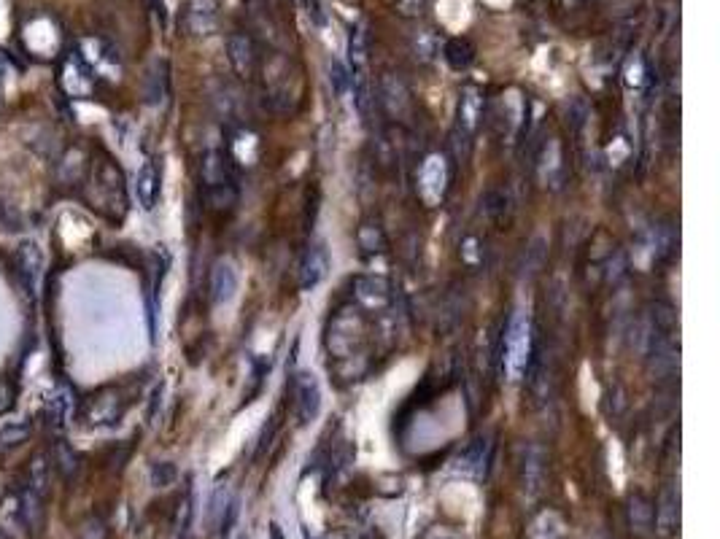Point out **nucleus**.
I'll use <instances>...</instances> for the list:
<instances>
[{
  "label": "nucleus",
  "instance_id": "obj_1",
  "mask_svg": "<svg viewBox=\"0 0 720 539\" xmlns=\"http://www.w3.org/2000/svg\"><path fill=\"white\" fill-rule=\"evenodd\" d=\"M87 186V203L106 219H125L127 211V195H125V176L116 168V162L98 151L95 160L89 162V173L84 178Z\"/></svg>",
  "mask_w": 720,
  "mask_h": 539
},
{
  "label": "nucleus",
  "instance_id": "obj_2",
  "mask_svg": "<svg viewBox=\"0 0 720 539\" xmlns=\"http://www.w3.org/2000/svg\"><path fill=\"white\" fill-rule=\"evenodd\" d=\"M200 186L211 211H232L238 205V184L230 157L224 151H208L200 162Z\"/></svg>",
  "mask_w": 720,
  "mask_h": 539
},
{
  "label": "nucleus",
  "instance_id": "obj_3",
  "mask_svg": "<svg viewBox=\"0 0 720 539\" xmlns=\"http://www.w3.org/2000/svg\"><path fill=\"white\" fill-rule=\"evenodd\" d=\"M534 354L532 319L526 313H516L505 329V345H502V364H505L507 380H521L529 372Z\"/></svg>",
  "mask_w": 720,
  "mask_h": 539
},
{
  "label": "nucleus",
  "instance_id": "obj_4",
  "mask_svg": "<svg viewBox=\"0 0 720 539\" xmlns=\"http://www.w3.org/2000/svg\"><path fill=\"white\" fill-rule=\"evenodd\" d=\"M19 44L36 60H54L63 54V30L49 14H33L19 30Z\"/></svg>",
  "mask_w": 720,
  "mask_h": 539
},
{
  "label": "nucleus",
  "instance_id": "obj_5",
  "mask_svg": "<svg viewBox=\"0 0 720 539\" xmlns=\"http://www.w3.org/2000/svg\"><path fill=\"white\" fill-rule=\"evenodd\" d=\"M57 87L68 100H89L98 87V76L92 73L79 49H68L57 57Z\"/></svg>",
  "mask_w": 720,
  "mask_h": 539
},
{
  "label": "nucleus",
  "instance_id": "obj_6",
  "mask_svg": "<svg viewBox=\"0 0 720 539\" xmlns=\"http://www.w3.org/2000/svg\"><path fill=\"white\" fill-rule=\"evenodd\" d=\"M14 267H17V278L22 292L36 300L41 292V281H44V251L36 240H22L14 254Z\"/></svg>",
  "mask_w": 720,
  "mask_h": 539
},
{
  "label": "nucleus",
  "instance_id": "obj_7",
  "mask_svg": "<svg viewBox=\"0 0 720 539\" xmlns=\"http://www.w3.org/2000/svg\"><path fill=\"white\" fill-rule=\"evenodd\" d=\"M448 178H451V173H448V162H445L443 154H429L427 160L421 162L416 176V189L418 197L424 200V205L435 208V205L443 203L445 189H448Z\"/></svg>",
  "mask_w": 720,
  "mask_h": 539
},
{
  "label": "nucleus",
  "instance_id": "obj_8",
  "mask_svg": "<svg viewBox=\"0 0 720 539\" xmlns=\"http://www.w3.org/2000/svg\"><path fill=\"white\" fill-rule=\"evenodd\" d=\"M359 343H362V321L351 310H343L335 316L327 332L329 354H335L338 359H348V356H354Z\"/></svg>",
  "mask_w": 720,
  "mask_h": 539
},
{
  "label": "nucleus",
  "instance_id": "obj_9",
  "mask_svg": "<svg viewBox=\"0 0 720 539\" xmlns=\"http://www.w3.org/2000/svg\"><path fill=\"white\" fill-rule=\"evenodd\" d=\"M125 413V399H122V391L111 386V389H100L98 394L84 402V410H81V418L84 424L89 426H108L116 424L119 418Z\"/></svg>",
  "mask_w": 720,
  "mask_h": 539
},
{
  "label": "nucleus",
  "instance_id": "obj_10",
  "mask_svg": "<svg viewBox=\"0 0 720 539\" xmlns=\"http://www.w3.org/2000/svg\"><path fill=\"white\" fill-rule=\"evenodd\" d=\"M181 25L192 38L214 36L219 27V0H184Z\"/></svg>",
  "mask_w": 720,
  "mask_h": 539
},
{
  "label": "nucleus",
  "instance_id": "obj_11",
  "mask_svg": "<svg viewBox=\"0 0 720 539\" xmlns=\"http://www.w3.org/2000/svg\"><path fill=\"white\" fill-rule=\"evenodd\" d=\"M79 54L98 79L100 76L103 79H119L122 60H119V54H116V49L108 41H103V38H84L79 44Z\"/></svg>",
  "mask_w": 720,
  "mask_h": 539
},
{
  "label": "nucleus",
  "instance_id": "obj_12",
  "mask_svg": "<svg viewBox=\"0 0 720 539\" xmlns=\"http://www.w3.org/2000/svg\"><path fill=\"white\" fill-rule=\"evenodd\" d=\"M483 119V98L475 87H464L459 95V114H456V138L470 143V138L478 133V124Z\"/></svg>",
  "mask_w": 720,
  "mask_h": 539
},
{
  "label": "nucleus",
  "instance_id": "obj_13",
  "mask_svg": "<svg viewBox=\"0 0 720 539\" xmlns=\"http://www.w3.org/2000/svg\"><path fill=\"white\" fill-rule=\"evenodd\" d=\"M294 397H297V418L300 424H311L321 413V389L319 380L311 372H303L294 380Z\"/></svg>",
  "mask_w": 720,
  "mask_h": 539
},
{
  "label": "nucleus",
  "instance_id": "obj_14",
  "mask_svg": "<svg viewBox=\"0 0 720 539\" xmlns=\"http://www.w3.org/2000/svg\"><path fill=\"white\" fill-rule=\"evenodd\" d=\"M354 297L365 310H386L392 305V286L375 278V275H359L354 281Z\"/></svg>",
  "mask_w": 720,
  "mask_h": 539
},
{
  "label": "nucleus",
  "instance_id": "obj_15",
  "mask_svg": "<svg viewBox=\"0 0 720 539\" xmlns=\"http://www.w3.org/2000/svg\"><path fill=\"white\" fill-rule=\"evenodd\" d=\"M227 60H230L232 71L238 73L240 79H251L257 71V49L246 33H232L227 38Z\"/></svg>",
  "mask_w": 720,
  "mask_h": 539
},
{
  "label": "nucleus",
  "instance_id": "obj_16",
  "mask_svg": "<svg viewBox=\"0 0 720 539\" xmlns=\"http://www.w3.org/2000/svg\"><path fill=\"white\" fill-rule=\"evenodd\" d=\"M329 273V257L327 248L324 246H311L305 251V257L300 259V267H297V283L303 292H311L316 289Z\"/></svg>",
  "mask_w": 720,
  "mask_h": 539
},
{
  "label": "nucleus",
  "instance_id": "obj_17",
  "mask_svg": "<svg viewBox=\"0 0 720 539\" xmlns=\"http://www.w3.org/2000/svg\"><path fill=\"white\" fill-rule=\"evenodd\" d=\"M160 195H162L160 165L152 160L143 162L141 170H138V176H135V197H138V203H141L143 211H152V208H157V203H160Z\"/></svg>",
  "mask_w": 720,
  "mask_h": 539
},
{
  "label": "nucleus",
  "instance_id": "obj_18",
  "mask_svg": "<svg viewBox=\"0 0 720 539\" xmlns=\"http://www.w3.org/2000/svg\"><path fill=\"white\" fill-rule=\"evenodd\" d=\"M87 173H89L87 151H84V146H79V143H73L71 149H65L63 160L57 165V181H60V186H65V189H73V186L84 184Z\"/></svg>",
  "mask_w": 720,
  "mask_h": 539
},
{
  "label": "nucleus",
  "instance_id": "obj_19",
  "mask_svg": "<svg viewBox=\"0 0 720 539\" xmlns=\"http://www.w3.org/2000/svg\"><path fill=\"white\" fill-rule=\"evenodd\" d=\"M211 302L214 305H227L238 294V270L230 262H216L211 270Z\"/></svg>",
  "mask_w": 720,
  "mask_h": 539
},
{
  "label": "nucleus",
  "instance_id": "obj_20",
  "mask_svg": "<svg viewBox=\"0 0 720 539\" xmlns=\"http://www.w3.org/2000/svg\"><path fill=\"white\" fill-rule=\"evenodd\" d=\"M71 410H73V391L68 389V386H63V383L54 386V389L46 394L44 407H41V413H44V418L52 426H63L65 421H68V416H71Z\"/></svg>",
  "mask_w": 720,
  "mask_h": 539
},
{
  "label": "nucleus",
  "instance_id": "obj_21",
  "mask_svg": "<svg viewBox=\"0 0 720 539\" xmlns=\"http://www.w3.org/2000/svg\"><path fill=\"white\" fill-rule=\"evenodd\" d=\"M381 100L383 106H386V111L392 116H400V119L408 116L410 111L408 89H405V84H402L400 79H394L392 73H386L381 79Z\"/></svg>",
  "mask_w": 720,
  "mask_h": 539
},
{
  "label": "nucleus",
  "instance_id": "obj_22",
  "mask_svg": "<svg viewBox=\"0 0 720 539\" xmlns=\"http://www.w3.org/2000/svg\"><path fill=\"white\" fill-rule=\"evenodd\" d=\"M537 170H540V178H543L545 186H556L561 184L564 178V162H561V146L556 138L545 143L543 151H540V162H537Z\"/></svg>",
  "mask_w": 720,
  "mask_h": 539
},
{
  "label": "nucleus",
  "instance_id": "obj_23",
  "mask_svg": "<svg viewBox=\"0 0 720 539\" xmlns=\"http://www.w3.org/2000/svg\"><path fill=\"white\" fill-rule=\"evenodd\" d=\"M545 456L540 448H526L524 461H521V483H524L526 494L534 496L540 494L545 478Z\"/></svg>",
  "mask_w": 720,
  "mask_h": 539
},
{
  "label": "nucleus",
  "instance_id": "obj_24",
  "mask_svg": "<svg viewBox=\"0 0 720 539\" xmlns=\"http://www.w3.org/2000/svg\"><path fill=\"white\" fill-rule=\"evenodd\" d=\"M0 534H6L9 539H22L27 537L25 518L19 510V496L11 494L0 504Z\"/></svg>",
  "mask_w": 720,
  "mask_h": 539
},
{
  "label": "nucleus",
  "instance_id": "obj_25",
  "mask_svg": "<svg viewBox=\"0 0 720 539\" xmlns=\"http://www.w3.org/2000/svg\"><path fill=\"white\" fill-rule=\"evenodd\" d=\"M52 469V456H49V453H36V456L30 459V469H27V488L46 499L49 486H52Z\"/></svg>",
  "mask_w": 720,
  "mask_h": 539
},
{
  "label": "nucleus",
  "instance_id": "obj_26",
  "mask_svg": "<svg viewBox=\"0 0 720 539\" xmlns=\"http://www.w3.org/2000/svg\"><path fill=\"white\" fill-rule=\"evenodd\" d=\"M653 515H656L658 531H661V534L669 537V534L677 529V523H680V496H677L675 488H664L658 510Z\"/></svg>",
  "mask_w": 720,
  "mask_h": 539
},
{
  "label": "nucleus",
  "instance_id": "obj_27",
  "mask_svg": "<svg viewBox=\"0 0 720 539\" xmlns=\"http://www.w3.org/2000/svg\"><path fill=\"white\" fill-rule=\"evenodd\" d=\"M443 57L454 71H467L475 62V46L467 38H448L443 46Z\"/></svg>",
  "mask_w": 720,
  "mask_h": 539
},
{
  "label": "nucleus",
  "instance_id": "obj_28",
  "mask_svg": "<svg viewBox=\"0 0 720 539\" xmlns=\"http://www.w3.org/2000/svg\"><path fill=\"white\" fill-rule=\"evenodd\" d=\"M52 464L60 469V475H63L65 480H71L73 475H76V469H79V456L73 453V448L68 445V442L60 440L57 445H54Z\"/></svg>",
  "mask_w": 720,
  "mask_h": 539
},
{
  "label": "nucleus",
  "instance_id": "obj_29",
  "mask_svg": "<svg viewBox=\"0 0 720 539\" xmlns=\"http://www.w3.org/2000/svg\"><path fill=\"white\" fill-rule=\"evenodd\" d=\"M561 537V523L553 513H543L529 529V539H559Z\"/></svg>",
  "mask_w": 720,
  "mask_h": 539
},
{
  "label": "nucleus",
  "instance_id": "obj_30",
  "mask_svg": "<svg viewBox=\"0 0 720 539\" xmlns=\"http://www.w3.org/2000/svg\"><path fill=\"white\" fill-rule=\"evenodd\" d=\"M437 54V38L432 30H421L413 38V57L421 62H429Z\"/></svg>",
  "mask_w": 720,
  "mask_h": 539
},
{
  "label": "nucleus",
  "instance_id": "obj_31",
  "mask_svg": "<svg viewBox=\"0 0 720 539\" xmlns=\"http://www.w3.org/2000/svg\"><path fill=\"white\" fill-rule=\"evenodd\" d=\"M459 464H462V469H470L475 478H478L480 472H486V442L478 440V445H472L470 451H464Z\"/></svg>",
  "mask_w": 720,
  "mask_h": 539
},
{
  "label": "nucleus",
  "instance_id": "obj_32",
  "mask_svg": "<svg viewBox=\"0 0 720 539\" xmlns=\"http://www.w3.org/2000/svg\"><path fill=\"white\" fill-rule=\"evenodd\" d=\"M30 437V424H6L3 429H0V448H17V445H22V442Z\"/></svg>",
  "mask_w": 720,
  "mask_h": 539
},
{
  "label": "nucleus",
  "instance_id": "obj_33",
  "mask_svg": "<svg viewBox=\"0 0 720 539\" xmlns=\"http://www.w3.org/2000/svg\"><path fill=\"white\" fill-rule=\"evenodd\" d=\"M17 397V383H14L9 375H0V416H9L11 410L17 407Z\"/></svg>",
  "mask_w": 720,
  "mask_h": 539
},
{
  "label": "nucleus",
  "instance_id": "obj_34",
  "mask_svg": "<svg viewBox=\"0 0 720 539\" xmlns=\"http://www.w3.org/2000/svg\"><path fill=\"white\" fill-rule=\"evenodd\" d=\"M359 246L365 248V251H370V254H378V251L386 248V238H383V232L378 230V227L365 224V227L359 230Z\"/></svg>",
  "mask_w": 720,
  "mask_h": 539
},
{
  "label": "nucleus",
  "instance_id": "obj_35",
  "mask_svg": "<svg viewBox=\"0 0 720 539\" xmlns=\"http://www.w3.org/2000/svg\"><path fill=\"white\" fill-rule=\"evenodd\" d=\"M650 521H653V507H650V504L645 502V496H634V499H632V523H634V529L645 531L650 526Z\"/></svg>",
  "mask_w": 720,
  "mask_h": 539
},
{
  "label": "nucleus",
  "instance_id": "obj_36",
  "mask_svg": "<svg viewBox=\"0 0 720 539\" xmlns=\"http://www.w3.org/2000/svg\"><path fill=\"white\" fill-rule=\"evenodd\" d=\"M329 81H332V89H335V95H346V89L351 87V76L348 71L340 65L338 60H332V68H329Z\"/></svg>",
  "mask_w": 720,
  "mask_h": 539
},
{
  "label": "nucleus",
  "instance_id": "obj_37",
  "mask_svg": "<svg viewBox=\"0 0 720 539\" xmlns=\"http://www.w3.org/2000/svg\"><path fill=\"white\" fill-rule=\"evenodd\" d=\"M176 480V467L170 464V461H160V464H154L152 467V483L157 488H165L170 486Z\"/></svg>",
  "mask_w": 720,
  "mask_h": 539
},
{
  "label": "nucleus",
  "instance_id": "obj_38",
  "mask_svg": "<svg viewBox=\"0 0 720 539\" xmlns=\"http://www.w3.org/2000/svg\"><path fill=\"white\" fill-rule=\"evenodd\" d=\"M429 3H432V0H400L397 11H400L402 17H421V14L427 11Z\"/></svg>",
  "mask_w": 720,
  "mask_h": 539
},
{
  "label": "nucleus",
  "instance_id": "obj_39",
  "mask_svg": "<svg viewBox=\"0 0 720 539\" xmlns=\"http://www.w3.org/2000/svg\"><path fill=\"white\" fill-rule=\"evenodd\" d=\"M3 73H6V57L0 52V81H3Z\"/></svg>",
  "mask_w": 720,
  "mask_h": 539
},
{
  "label": "nucleus",
  "instance_id": "obj_40",
  "mask_svg": "<svg viewBox=\"0 0 720 539\" xmlns=\"http://www.w3.org/2000/svg\"><path fill=\"white\" fill-rule=\"evenodd\" d=\"M270 534H273V539H281V529H278V526H273V531H270Z\"/></svg>",
  "mask_w": 720,
  "mask_h": 539
},
{
  "label": "nucleus",
  "instance_id": "obj_41",
  "mask_svg": "<svg viewBox=\"0 0 720 539\" xmlns=\"http://www.w3.org/2000/svg\"><path fill=\"white\" fill-rule=\"evenodd\" d=\"M240 539H249V537H240Z\"/></svg>",
  "mask_w": 720,
  "mask_h": 539
}]
</instances>
